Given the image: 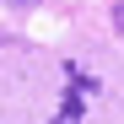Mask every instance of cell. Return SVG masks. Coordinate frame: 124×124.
Masks as SVG:
<instances>
[{
	"mask_svg": "<svg viewBox=\"0 0 124 124\" xmlns=\"http://www.w3.org/2000/svg\"><path fill=\"white\" fill-rule=\"evenodd\" d=\"M92 92H97V81L70 59V65H65V97H59V108H54V119H49V124H81V113H86L81 102H86Z\"/></svg>",
	"mask_w": 124,
	"mask_h": 124,
	"instance_id": "obj_1",
	"label": "cell"
},
{
	"mask_svg": "<svg viewBox=\"0 0 124 124\" xmlns=\"http://www.w3.org/2000/svg\"><path fill=\"white\" fill-rule=\"evenodd\" d=\"M113 27L124 32V0H119V6H113Z\"/></svg>",
	"mask_w": 124,
	"mask_h": 124,
	"instance_id": "obj_2",
	"label": "cell"
},
{
	"mask_svg": "<svg viewBox=\"0 0 124 124\" xmlns=\"http://www.w3.org/2000/svg\"><path fill=\"white\" fill-rule=\"evenodd\" d=\"M6 6H16V11H27V6H38V0H6Z\"/></svg>",
	"mask_w": 124,
	"mask_h": 124,
	"instance_id": "obj_3",
	"label": "cell"
}]
</instances>
